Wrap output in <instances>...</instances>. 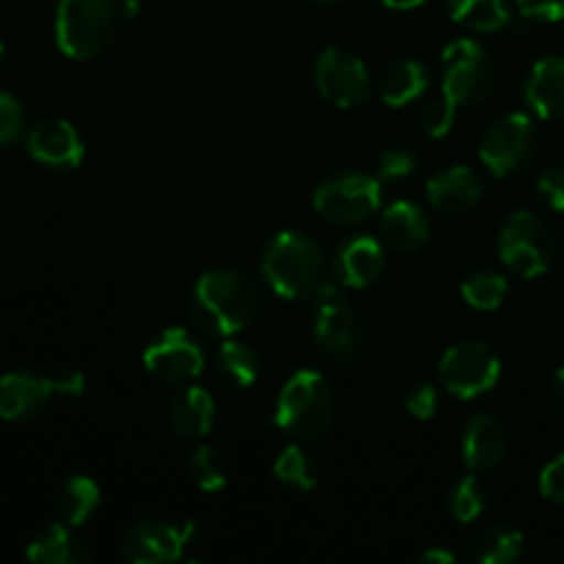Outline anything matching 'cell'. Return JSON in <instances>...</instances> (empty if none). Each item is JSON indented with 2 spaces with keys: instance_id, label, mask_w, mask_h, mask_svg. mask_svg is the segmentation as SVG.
Segmentation results:
<instances>
[{
  "instance_id": "cell-1",
  "label": "cell",
  "mask_w": 564,
  "mask_h": 564,
  "mask_svg": "<svg viewBox=\"0 0 564 564\" xmlns=\"http://www.w3.org/2000/svg\"><path fill=\"white\" fill-rule=\"evenodd\" d=\"M262 308V295L251 275L240 270H209L193 290V323L204 336L231 339L251 328Z\"/></svg>"
},
{
  "instance_id": "cell-2",
  "label": "cell",
  "mask_w": 564,
  "mask_h": 564,
  "mask_svg": "<svg viewBox=\"0 0 564 564\" xmlns=\"http://www.w3.org/2000/svg\"><path fill=\"white\" fill-rule=\"evenodd\" d=\"M328 259L312 237L301 231H279L262 251V275L284 301H306L325 284Z\"/></svg>"
},
{
  "instance_id": "cell-3",
  "label": "cell",
  "mask_w": 564,
  "mask_h": 564,
  "mask_svg": "<svg viewBox=\"0 0 564 564\" xmlns=\"http://www.w3.org/2000/svg\"><path fill=\"white\" fill-rule=\"evenodd\" d=\"M336 400L325 375L301 369L292 375L275 400L273 424L292 438H319L334 424Z\"/></svg>"
},
{
  "instance_id": "cell-4",
  "label": "cell",
  "mask_w": 564,
  "mask_h": 564,
  "mask_svg": "<svg viewBox=\"0 0 564 564\" xmlns=\"http://www.w3.org/2000/svg\"><path fill=\"white\" fill-rule=\"evenodd\" d=\"M116 0H58L55 44L72 61H91L113 42Z\"/></svg>"
},
{
  "instance_id": "cell-5",
  "label": "cell",
  "mask_w": 564,
  "mask_h": 564,
  "mask_svg": "<svg viewBox=\"0 0 564 564\" xmlns=\"http://www.w3.org/2000/svg\"><path fill=\"white\" fill-rule=\"evenodd\" d=\"M314 301V341L325 358L336 364H352L364 352V325L356 308L336 284H323Z\"/></svg>"
},
{
  "instance_id": "cell-6",
  "label": "cell",
  "mask_w": 564,
  "mask_h": 564,
  "mask_svg": "<svg viewBox=\"0 0 564 564\" xmlns=\"http://www.w3.org/2000/svg\"><path fill=\"white\" fill-rule=\"evenodd\" d=\"M499 257L521 279H538L556 257V235L540 215L518 209L499 231Z\"/></svg>"
},
{
  "instance_id": "cell-7",
  "label": "cell",
  "mask_w": 564,
  "mask_h": 564,
  "mask_svg": "<svg viewBox=\"0 0 564 564\" xmlns=\"http://www.w3.org/2000/svg\"><path fill=\"white\" fill-rule=\"evenodd\" d=\"M383 185L369 174H336L314 191V207L328 224L358 226L380 213Z\"/></svg>"
},
{
  "instance_id": "cell-8",
  "label": "cell",
  "mask_w": 564,
  "mask_h": 564,
  "mask_svg": "<svg viewBox=\"0 0 564 564\" xmlns=\"http://www.w3.org/2000/svg\"><path fill=\"white\" fill-rule=\"evenodd\" d=\"M540 132L527 113L496 119L479 141V160L494 176H516L534 160Z\"/></svg>"
},
{
  "instance_id": "cell-9",
  "label": "cell",
  "mask_w": 564,
  "mask_h": 564,
  "mask_svg": "<svg viewBox=\"0 0 564 564\" xmlns=\"http://www.w3.org/2000/svg\"><path fill=\"white\" fill-rule=\"evenodd\" d=\"M441 386L452 397L460 400H477L488 394L501 378V361L485 341L468 339L460 345L449 347L438 364Z\"/></svg>"
},
{
  "instance_id": "cell-10",
  "label": "cell",
  "mask_w": 564,
  "mask_h": 564,
  "mask_svg": "<svg viewBox=\"0 0 564 564\" xmlns=\"http://www.w3.org/2000/svg\"><path fill=\"white\" fill-rule=\"evenodd\" d=\"M496 86V64L474 39H457L444 50V94L457 105H479Z\"/></svg>"
},
{
  "instance_id": "cell-11",
  "label": "cell",
  "mask_w": 564,
  "mask_h": 564,
  "mask_svg": "<svg viewBox=\"0 0 564 564\" xmlns=\"http://www.w3.org/2000/svg\"><path fill=\"white\" fill-rule=\"evenodd\" d=\"M314 86L319 97L336 108H358L372 94V80L358 55L341 47H328L314 61Z\"/></svg>"
},
{
  "instance_id": "cell-12",
  "label": "cell",
  "mask_w": 564,
  "mask_h": 564,
  "mask_svg": "<svg viewBox=\"0 0 564 564\" xmlns=\"http://www.w3.org/2000/svg\"><path fill=\"white\" fill-rule=\"evenodd\" d=\"M198 523L174 527L165 521H138L121 540V560L132 564L176 562L196 543Z\"/></svg>"
},
{
  "instance_id": "cell-13",
  "label": "cell",
  "mask_w": 564,
  "mask_h": 564,
  "mask_svg": "<svg viewBox=\"0 0 564 564\" xmlns=\"http://www.w3.org/2000/svg\"><path fill=\"white\" fill-rule=\"evenodd\" d=\"M143 367L165 383H187L204 369V350L185 328H169L149 341Z\"/></svg>"
},
{
  "instance_id": "cell-14",
  "label": "cell",
  "mask_w": 564,
  "mask_h": 564,
  "mask_svg": "<svg viewBox=\"0 0 564 564\" xmlns=\"http://www.w3.org/2000/svg\"><path fill=\"white\" fill-rule=\"evenodd\" d=\"M28 154L47 169H77L86 158V143L66 119H44L25 135Z\"/></svg>"
},
{
  "instance_id": "cell-15",
  "label": "cell",
  "mask_w": 564,
  "mask_h": 564,
  "mask_svg": "<svg viewBox=\"0 0 564 564\" xmlns=\"http://www.w3.org/2000/svg\"><path fill=\"white\" fill-rule=\"evenodd\" d=\"M386 270V246L380 237H350L341 242L334 253V275L341 286L350 290H367L383 275Z\"/></svg>"
},
{
  "instance_id": "cell-16",
  "label": "cell",
  "mask_w": 564,
  "mask_h": 564,
  "mask_svg": "<svg viewBox=\"0 0 564 564\" xmlns=\"http://www.w3.org/2000/svg\"><path fill=\"white\" fill-rule=\"evenodd\" d=\"M507 455V430L490 413H477L460 433V457L468 471H494Z\"/></svg>"
},
{
  "instance_id": "cell-17",
  "label": "cell",
  "mask_w": 564,
  "mask_h": 564,
  "mask_svg": "<svg viewBox=\"0 0 564 564\" xmlns=\"http://www.w3.org/2000/svg\"><path fill=\"white\" fill-rule=\"evenodd\" d=\"M55 397L53 378L33 372H9L0 378V419L6 422H28L47 408Z\"/></svg>"
},
{
  "instance_id": "cell-18",
  "label": "cell",
  "mask_w": 564,
  "mask_h": 564,
  "mask_svg": "<svg viewBox=\"0 0 564 564\" xmlns=\"http://www.w3.org/2000/svg\"><path fill=\"white\" fill-rule=\"evenodd\" d=\"M485 196V180L468 165H452L427 182L430 207L444 215H463Z\"/></svg>"
},
{
  "instance_id": "cell-19",
  "label": "cell",
  "mask_w": 564,
  "mask_h": 564,
  "mask_svg": "<svg viewBox=\"0 0 564 564\" xmlns=\"http://www.w3.org/2000/svg\"><path fill=\"white\" fill-rule=\"evenodd\" d=\"M433 226L427 213L413 202H394L380 215V242L386 251L416 253L427 246Z\"/></svg>"
},
{
  "instance_id": "cell-20",
  "label": "cell",
  "mask_w": 564,
  "mask_h": 564,
  "mask_svg": "<svg viewBox=\"0 0 564 564\" xmlns=\"http://www.w3.org/2000/svg\"><path fill=\"white\" fill-rule=\"evenodd\" d=\"M169 427L180 438H207L215 424V397L202 386H182L169 402Z\"/></svg>"
},
{
  "instance_id": "cell-21",
  "label": "cell",
  "mask_w": 564,
  "mask_h": 564,
  "mask_svg": "<svg viewBox=\"0 0 564 564\" xmlns=\"http://www.w3.org/2000/svg\"><path fill=\"white\" fill-rule=\"evenodd\" d=\"M527 102L540 119L564 121V55L534 64L527 80Z\"/></svg>"
},
{
  "instance_id": "cell-22",
  "label": "cell",
  "mask_w": 564,
  "mask_h": 564,
  "mask_svg": "<svg viewBox=\"0 0 564 564\" xmlns=\"http://www.w3.org/2000/svg\"><path fill=\"white\" fill-rule=\"evenodd\" d=\"M25 556L36 564H86L91 560L86 545L72 534L69 523H50L28 545Z\"/></svg>"
},
{
  "instance_id": "cell-23",
  "label": "cell",
  "mask_w": 564,
  "mask_h": 564,
  "mask_svg": "<svg viewBox=\"0 0 564 564\" xmlns=\"http://www.w3.org/2000/svg\"><path fill=\"white\" fill-rule=\"evenodd\" d=\"M215 375L229 389H251L262 375V361L251 345L226 339L215 352Z\"/></svg>"
},
{
  "instance_id": "cell-24",
  "label": "cell",
  "mask_w": 564,
  "mask_h": 564,
  "mask_svg": "<svg viewBox=\"0 0 564 564\" xmlns=\"http://www.w3.org/2000/svg\"><path fill=\"white\" fill-rule=\"evenodd\" d=\"M430 86V72L422 61H400L380 77V99L389 108H405L424 97Z\"/></svg>"
},
{
  "instance_id": "cell-25",
  "label": "cell",
  "mask_w": 564,
  "mask_h": 564,
  "mask_svg": "<svg viewBox=\"0 0 564 564\" xmlns=\"http://www.w3.org/2000/svg\"><path fill=\"white\" fill-rule=\"evenodd\" d=\"M99 501H102V490L91 477H72L55 496V512L69 527H83L99 510Z\"/></svg>"
},
{
  "instance_id": "cell-26",
  "label": "cell",
  "mask_w": 564,
  "mask_h": 564,
  "mask_svg": "<svg viewBox=\"0 0 564 564\" xmlns=\"http://www.w3.org/2000/svg\"><path fill=\"white\" fill-rule=\"evenodd\" d=\"M452 22L474 33H496L510 22L505 0H446Z\"/></svg>"
},
{
  "instance_id": "cell-27",
  "label": "cell",
  "mask_w": 564,
  "mask_h": 564,
  "mask_svg": "<svg viewBox=\"0 0 564 564\" xmlns=\"http://www.w3.org/2000/svg\"><path fill=\"white\" fill-rule=\"evenodd\" d=\"M527 554V538L518 529L490 527L471 543V560L479 564H512Z\"/></svg>"
},
{
  "instance_id": "cell-28",
  "label": "cell",
  "mask_w": 564,
  "mask_h": 564,
  "mask_svg": "<svg viewBox=\"0 0 564 564\" xmlns=\"http://www.w3.org/2000/svg\"><path fill=\"white\" fill-rule=\"evenodd\" d=\"M273 477L292 490H312L317 485L319 471L317 463L312 460V455L306 449H301V446H286L275 457Z\"/></svg>"
},
{
  "instance_id": "cell-29",
  "label": "cell",
  "mask_w": 564,
  "mask_h": 564,
  "mask_svg": "<svg viewBox=\"0 0 564 564\" xmlns=\"http://www.w3.org/2000/svg\"><path fill=\"white\" fill-rule=\"evenodd\" d=\"M507 279L494 270H479L463 281V301L477 312H496L507 297Z\"/></svg>"
},
{
  "instance_id": "cell-30",
  "label": "cell",
  "mask_w": 564,
  "mask_h": 564,
  "mask_svg": "<svg viewBox=\"0 0 564 564\" xmlns=\"http://www.w3.org/2000/svg\"><path fill=\"white\" fill-rule=\"evenodd\" d=\"M488 507V490L485 485L474 477V471L468 477H460L449 490V512L460 523L477 521L479 516Z\"/></svg>"
},
{
  "instance_id": "cell-31",
  "label": "cell",
  "mask_w": 564,
  "mask_h": 564,
  "mask_svg": "<svg viewBox=\"0 0 564 564\" xmlns=\"http://www.w3.org/2000/svg\"><path fill=\"white\" fill-rule=\"evenodd\" d=\"M187 474H191L193 482L204 490V494H215L226 485V466L224 457L218 449L202 444L191 452L187 457Z\"/></svg>"
},
{
  "instance_id": "cell-32",
  "label": "cell",
  "mask_w": 564,
  "mask_h": 564,
  "mask_svg": "<svg viewBox=\"0 0 564 564\" xmlns=\"http://www.w3.org/2000/svg\"><path fill=\"white\" fill-rule=\"evenodd\" d=\"M416 152H411V149H389V152L380 154L375 176L380 180V185H405L416 174Z\"/></svg>"
},
{
  "instance_id": "cell-33",
  "label": "cell",
  "mask_w": 564,
  "mask_h": 564,
  "mask_svg": "<svg viewBox=\"0 0 564 564\" xmlns=\"http://www.w3.org/2000/svg\"><path fill=\"white\" fill-rule=\"evenodd\" d=\"M457 108H460V105L441 91V97H433L422 108V130L427 132L430 138H446L452 132V127H455Z\"/></svg>"
},
{
  "instance_id": "cell-34",
  "label": "cell",
  "mask_w": 564,
  "mask_h": 564,
  "mask_svg": "<svg viewBox=\"0 0 564 564\" xmlns=\"http://www.w3.org/2000/svg\"><path fill=\"white\" fill-rule=\"evenodd\" d=\"M22 130H25V113H22V105L17 102L11 94L0 91V149L20 141Z\"/></svg>"
},
{
  "instance_id": "cell-35",
  "label": "cell",
  "mask_w": 564,
  "mask_h": 564,
  "mask_svg": "<svg viewBox=\"0 0 564 564\" xmlns=\"http://www.w3.org/2000/svg\"><path fill=\"white\" fill-rule=\"evenodd\" d=\"M405 411L419 422H430L438 411V391L433 383H416L405 394Z\"/></svg>"
},
{
  "instance_id": "cell-36",
  "label": "cell",
  "mask_w": 564,
  "mask_h": 564,
  "mask_svg": "<svg viewBox=\"0 0 564 564\" xmlns=\"http://www.w3.org/2000/svg\"><path fill=\"white\" fill-rule=\"evenodd\" d=\"M538 196L545 207L564 213V165H554V169L540 174Z\"/></svg>"
},
{
  "instance_id": "cell-37",
  "label": "cell",
  "mask_w": 564,
  "mask_h": 564,
  "mask_svg": "<svg viewBox=\"0 0 564 564\" xmlns=\"http://www.w3.org/2000/svg\"><path fill=\"white\" fill-rule=\"evenodd\" d=\"M540 494L543 499H549L551 505L564 507V455L551 460L549 466L540 474Z\"/></svg>"
},
{
  "instance_id": "cell-38",
  "label": "cell",
  "mask_w": 564,
  "mask_h": 564,
  "mask_svg": "<svg viewBox=\"0 0 564 564\" xmlns=\"http://www.w3.org/2000/svg\"><path fill=\"white\" fill-rule=\"evenodd\" d=\"M518 11L529 20L560 22L564 20V0H516Z\"/></svg>"
},
{
  "instance_id": "cell-39",
  "label": "cell",
  "mask_w": 564,
  "mask_h": 564,
  "mask_svg": "<svg viewBox=\"0 0 564 564\" xmlns=\"http://www.w3.org/2000/svg\"><path fill=\"white\" fill-rule=\"evenodd\" d=\"M53 383L55 394L64 397H77L86 389V378H83V372H77V369H61L58 375H53Z\"/></svg>"
},
{
  "instance_id": "cell-40",
  "label": "cell",
  "mask_w": 564,
  "mask_h": 564,
  "mask_svg": "<svg viewBox=\"0 0 564 564\" xmlns=\"http://www.w3.org/2000/svg\"><path fill=\"white\" fill-rule=\"evenodd\" d=\"M551 402H554L556 413L564 419V367L554 375V383H551Z\"/></svg>"
},
{
  "instance_id": "cell-41",
  "label": "cell",
  "mask_w": 564,
  "mask_h": 564,
  "mask_svg": "<svg viewBox=\"0 0 564 564\" xmlns=\"http://www.w3.org/2000/svg\"><path fill=\"white\" fill-rule=\"evenodd\" d=\"M419 562H433V564H455L457 556L452 554V551H444V549H433V551H424L422 556H419Z\"/></svg>"
},
{
  "instance_id": "cell-42",
  "label": "cell",
  "mask_w": 564,
  "mask_h": 564,
  "mask_svg": "<svg viewBox=\"0 0 564 564\" xmlns=\"http://www.w3.org/2000/svg\"><path fill=\"white\" fill-rule=\"evenodd\" d=\"M380 3L389 6V9L405 11V9H416V6H422L424 0H380Z\"/></svg>"
},
{
  "instance_id": "cell-43",
  "label": "cell",
  "mask_w": 564,
  "mask_h": 564,
  "mask_svg": "<svg viewBox=\"0 0 564 564\" xmlns=\"http://www.w3.org/2000/svg\"><path fill=\"white\" fill-rule=\"evenodd\" d=\"M124 11H127V17H135L138 14V0H124Z\"/></svg>"
},
{
  "instance_id": "cell-44",
  "label": "cell",
  "mask_w": 564,
  "mask_h": 564,
  "mask_svg": "<svg viewBox=\"0 0 564 564\" xmlns=\"http://www.w3.org/2000/svg\"><path fill=\"white\" fill-rule=\"evenodd\" d=\"M312 3H319V6H328V3H339V0H312Z\"/></svg>"
},
{
  "instance_id": "cell-45",
  "label": "cell",
  "mask_w": 564,
  "mask_h": 564,
  "mask_svg": "<svg viewBox=\"0 0 564 564\" xmlns=\"http://www.w3.org/2000/svg\"><path fill=\"white\" fill-rule=\"evenodd\" d=\"M3 58H6V47H3V42H0V64H3Z\"/></svg>"
}]
</instances>
